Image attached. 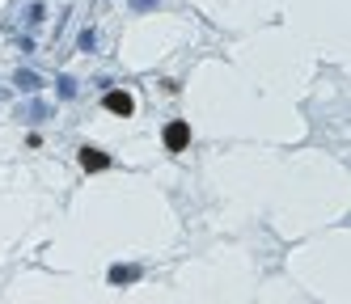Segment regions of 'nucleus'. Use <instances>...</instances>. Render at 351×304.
Instances as JSON below:
<instances>
[{
	"mask_svg": "<svg viewBox=\"0 0 351 304\" xmlns=\"http://www.w3.org/2000/svg\"><path fill=\"white\" fill-rule=\"evenodd\" d=\"M102 106H106L110 114H132V110H136V97L123 93V89H110V93L102 97Z\"/></svg>",
	"mask_w": 351,
	"mask_h": 304,
	"instance_id": "nucleus-1",
	"label": "nucleus"
},
{
	"mask_svg": "<svg viewBox=\"0 0 351 304\" xmlns=\"http://www.w3.org/2000/svg\"><path fill=\"white\" fill-rule=\"evenodd\" d=\"M186 144H191V127H186V123H169V127H165V148H169V152H182Z\"/></svg>",
	"mask_w": 351,
	"mask_h": 304,
	"instance_id": "nucleus-2",
	"label": "nucleus"
},
{
	"mask_svg": "<svg viewBox=\"0 0 351 304\" xmlns=\"http://www.w3.org/2000/svg\"><path fill=\"white\" fill-rule=\"evenodd\" d=\"M81 165H85L89 173H97V169H106V165H110V157H106L102 148H81Z\"/></svg>",
	"mask_w": 351,
	"mask_h": 304,
	"instance_id": "nucleus-3",
	"label": "nucleus"
},
{
	"mask_svg": "<svg viewBox=\"0 0 351 304\" xmlns=\"http://www.w3.org/2000/svg\"><path fill=\"white\" fill-rule=\"evenodd\" d=\"M132 279H140V266H114L110 270V283H132Z\"/></svg>",
	"mask_w": 351,
	"mask_h": 304,
	"instance_id": "nucleus-4",
	"label": "nucleus"
},
{
	"mask_svg": "<svg viewBox=\"0 0 351 304\" xmlns=\"http://www.w3.org/2000/svg\"><path fill=\"white\" fill-rule=\"evenodd\" d=\"M132 5H136V9H153V5H157V0H132Z\"/></svg>",
	"mask_w": 351,
	"mask_h": 304,
	"instance_id": "nucleus-5",
	"label": "nucleus"
}]
</instances>
